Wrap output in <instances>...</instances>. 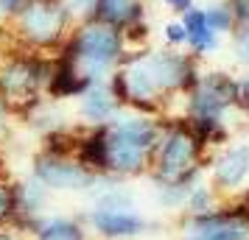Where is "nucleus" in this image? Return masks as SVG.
Masks as SVG:
<instances>
[{
	"mask_svg": "<svg viewBox=\"0 0 249 240\" xmlns=\"http://www.w3.org/2000/svg\"><path fill=\"white\" fill-rule=\"evenodd\" d=\"M104 128H107L109 176L124 179V182L137 179V176H148L151 154L157 148L160 131H162V117L121 109Z\"/></svg>",
	"mask_w": 249,
	"mask_h": 240,
	"instance_id": "1",
	"label": "nucleus"
},
{
	"mask_svg": "<svg viewBox=\"0 0 249 240\" xmlns=\"http://www.w3.org/2000/svg\"><path fill=\"white\" fill-rule=\"evenodd\" d=\"M207 157L210 151L193 134V128L188 126L182 114H162V131H160L157 148L151 154L148 179L151 182H182L193 187L204 179Z\"/></svg>",
	"mask_w": 249,
	"mask_h": 240,
	"instance_id": "2",
	"label": "nucleus"
},
{
	"mask_svg": "<svg viewBox=\"0 0 249 240\" xmlns=\"http://www.w3.org/2000/svg\"><path fill=\"white\" fill-rule=\"evenodd\" d=\"M126 50L129 48L118 28L98 23V20H84L73 25V31L53 56L68 62L81 79L95 84V81H107L109 73L121 67Z\"/></svg>",
	"mask_w": 249,
	"mask_h": 240,
	"instance_id": "3",
	"label": "nucleus"
},
{
	"mask_svg": "<svg viewBox=\"0 0 249 240\" xmlns=\"http://www.w3.org/2000/svg\"><path fill=\"white\" fill-rule=\"evenodd\" d=\"M53 70V53L9 48L0 59V98L14 120H23L45 101V87Z\"/></svg>",
	"mask_w": 249,
	"mask_h": 240,
	"instance_id": "4",
	"label": "nucleus"
},
{
	"mask_svg": "<svg viewBox=\"0 0 249 240\" xmlns=\"http://www.w3.org/2000/svg\"><path fill=\"white\" fill-rule=\"evenodd\" d=\"M6 25L12 36V48L56 53L76 23L70 17L65 0H25V6Z\"/></svg>",
	"mask_w": 249,
	"mask_h": 240,
	"instance_id": "5",
	"label": "nucleus"
},
{
	"mask_svg": "<svg viewBox=\"0 0 249 240\" xmlns=\"http://www.w3.org/2000/svg\"><path fill=\"white\" fill-rule=\"evenodd\" d=\"M238 76L227 70H202V79L188 95L179 98V114L185 120H227L235 112Z\"/></svg>",
	"mask_w": 249,
	"mask_h": 240,
	"instance_id": "6",
	"label": "nucleus"
},
{
	"mask_svg": "<svg viewBox=\"0 0 249 240\" xmlns=\"http://www.w3.org/2000/svg\"><path fill=\"white\" fill-rule=\"evenodd\" d=\"M179 240H249V215L235 198H227L204 215H182Z\"/></svg>",
	"mask_w": 249,
	"mask_h": 240,
	"instance_id": "7",
	"label": "nucleus"
},
{
	"mask_svg": "<svg viewBox=\"0 0 249 240\" xmlns=\"http://www.w3.org/2000/svg\"><path fill=\"white\" fill-rule=\"evenodd\" d=\"M204 179L221 198H235L249 184V143H227L224 148L210 151Z\"/></svg>",
	"mask_w": 249,
	"mask_h": 240,
	"instance_id": "8",
	"label": "nucleus"
},
{
	"mask_svg": "<svg viewBox=\"0 0 249 240\" xmlns=\"http://www.w3.org/2000/svg\"><path fill=\"white\" fill-rule=\"evenodd\" d=\"M81 224L87 226L90 235L101 240H135L148 232L160 229L157 221H148L137 209H104V207H90L81 212Z\"/></svg>",
	"mask_w": 249,
	"mask_h": 240,
	"instance_id": "9",
	"label": "nucleus"
},
{
	"mask_svg": "<svg viewBox=\"0 0 249 240\" xmlns=\"http://www.w3.org/2000/svg\"><path fill=\"white\" fill-rule=\"evenodd\" d=\"M31 176L51 193H90L98 179L84 171L73 157H48L39 151L31 160Z\"/></svg>",
	"mask_w": 249,
	"mask_h": 240,
	"instance_id": "10",
	"label": "nucleus"
},
{
	"mask_svg": "<svg viewBox=\"0 0 249 240\" xmlns=\"http://www.w3.org/2000/svg\"><path fill=\"white\" fill-rule=\"evenodd\" d=\"M121 112V106L115 103L112 92L107 90V81H95L76 98V117L81 128L92 126H107L115 114Z\"/></svg>",
	"mask_w": 249,
	"mask_h": 240,
	"instance_id": "11",
	"label": "nucleus"
},
{
	"mask_svg": "<svg viewBox=\"0 0 249 240\" xmlns=\"http://www.w3.org/2000/svg\"><path fill=\"white\" fill-rule=\"evenodd\" d=\"M73 160L92 176H109V154H107V128L92 126L81 128L76 137V148H73Z\"/></svg>",
	"mask_w": 249,
	"mask_h": 240,
	"instance_id": "12",
	"label": "nucleus"
},
{
	"mask_svg": "<svg viewBox=\"0 0 249 240\" xmlns=\"http://www.w3.org/2000/svg\"><path fill=\"white\" fill-rule=\"evenodd\" d=\"M179 23H182V28H185V50H188L191 56H196L202 62V59H207L213 50H218L221 36L210 31V25L204 20V12L199 6H193V9H188L185 14H179Z\"/></svg>",
	"mask_w": 249,
	"mask_h": 240,
	"instance_id": "13",
	"label": "nucleus"
},
{
	"mask_svg": "<svg viewBox=\"0 0 249 240\" xmlns=\"http://www.w3.org/2000/svg\"><path fill=\"white\" fill-rule=\"evenodd\" d=\"M28 240H90V232L76 215H56V212H45L31 224Z\"/></svg>",
	"mask_w": 249,
	"mask_h": 240,
	"instance_id": "14",
	"label": "nucleus"
},
{
	"mask_svg": "<svg viewBox=\"0 0 249 240\" xmlns=\"http://www.w3.org/2000/svg\"><path fill=\"white\" fill-rule=\"evenodd\" d=\"M146 9V0H95L90 20H98V23H107L118 31H124L140 20H148Z\"/></svg>",
	"mask_w": 249,
	"mask_h": 240,
	"instance_id": "15",
	"label": "nucleus"
},
{
	"mask_svg": "<svg viewBox=\"0 0 249 240\" xmlns=\"http://www.w3.org/2000/svg\"><path fill=\"white\" fill-rule=\"evenodd\" d=\"M87 87H90V81L81 79L68 62H62L59 56H53V70H51V79H48V87H45V98L48 101L59 103V101L79 98Z\"/></svg>",
	"mask_w": 249,
	"mask_h": 240,
	"instance_id": "16",
	"label": "nucleus"
},
{
	"mask_svg": "<svg viewBox=\"0 0 249 240\" xmlns=\"http://www.w3.org/2000/svg\"><path fill=\"white\" fill-rule=\"evenodd\" d=\"M20 123H25V126L31 128L36 137H45V134H53V131H62V128L70 126L68 114L59 109V103L56 101H48V98L36 106L34 112L25 114Z\"/></svg>",
	"mask_w": 249,
	"mask_h": 240,
	"instance_id": "17",
	"label": "nucleus"
},
{
	"mask_svg": "<svg viewBox=\"0 0 249 240\" xmlns=\"http://www.w3.org/2000/svg\"><path fill=\"white\" fill-rule=\"evenodd\" d=\"M227 198H221V195L213 190V184L207 182V179H202V182H196L188 190V195H185V207H182V215H204V212H210V209H215V207H221Z\"/></svg>",
	"mask_w": 249,
	"mask_h": 240,
	"instance_id": "18",
	"label": "nucleus"
},
{
	"mask_svg": "<svg viewBox=\"0 0 249 240\" xmlns=\"http://www.w3.org/2000/svg\"><path fill=\"white\" fill-rule=\"evenodd\" d=\"M76 137H79V126H68L62 131H53V134H45L39 137V154H48V157H73V148H76Z\"/></svg>",
	"mask_w": 249,
	"mask_h": 240,
	"instance_id": "19",
	"label": "nucleus"
},
{
	"mask_svg": "<svg viewBox=\"0 0 249 240\" xmlns=\"http://www.w3.org/2000/svg\"><path fill=\"white\" fill-rule=\"evenodd\" d=\"M188 190H191V187L182 184V182H154V201H157L162 209L182 212Z\"/></svg>",
	"mask_w": 249,
	"mask_h": 240,
	"instance_id": "20",
	"label": "nucleus"
},
{
	"mask_svg": "<svg viewBox=\"0 0 249 240\" xmlns=\"http://www.w3.org/2000/svg\"><path fill=\"white\" fill-rule=\"evenodd\" d=\"M204 20H207V25H210V31L218 36H230V31L235 28V17H232V12L227 9V3L221 0V3H210V6H204Z\"/></svg>",
	"mask_w": 249,
	"mask_h": 240,
	"instance_id": "21",
	"label": "nucleus"
},
{
	"mask_svg": "<svg viewBox=\"0 0 249 240\" xmlns=\"http://www.w3.org/2000/svg\"><path fill=\"white\" fill-rule=\"evenodd\" d=\"M230 53L238 67L249 70V23H235V28L230 31Z\"/></svg>",
	"mask_w": 249,
	"mask_h": 240,
	"instance_id": "22",
	"label": "nucleus"
},
{
	"mask_svg": "<svg viewBox=\"0 0 249 240\" xmlns=\"http://www.w3.org/2000/svg\"><path fill=\"white\" fill-rule=\"evenodd\" d=\"M17 215L14 204V184L9 176H0V226H9Z\"/></svg>",
	"mask_w": 249,
	"mask_h": 240,
	"instance_id": "23",
	"label": "nucleus"
},
{
	"mask_svg": "<svg viewBox=\"0 0 249 240\" xmlns=\"http://www.w3.org/2000/svg\"><path fill=\"white\" fill-rule=\"evenodd\" d=\"M121 34H124L126 48H148V42H151V25H148V20H140V23L124 28Z\"/></svg>",
	"mask_w": 249,
	"mask_h": 240,
	"instance_id": "24",
	"label": "nucleus"
},
{
	"mask_svg": "<svg viewBox=\"0 0 249 240\" xmlns=\"http://www.w3.org/2000/svg\"><path fill=\"white\" fill-rule=\"evenodd\" d=\"M107 90L112 92L115 103H118L121 109H126V106H129V87H126V79H124V70H121V67L107 76Z\"/></svg>",
	"mask_w": 249,
	"mask_h": 240,
	"instance_id": "25",
	"label": "nucleus"
},
{
	"mask_svg": "<svg viewBox=\"0 0 249 240\" xmlns=\"http://www.w3.org/2000/svg\"><path fill=\"white\" fill-rule=\"evenodd\" d=\"M162 39H165V48L185 50V28H182L179 20H171V23L162 25Z\"/></svg>",
	"mask_w": 249,
	"mask_h": 240,
	"instance_id": "26",
	"label": "nucleus"
},
{
	"mask_svg": "<svg viewBox=\"0 0 249 240\" xmlns=\"http://www.w3.org/2000/svg\"><path fill=\"white\" fill-rule=\"evenodd\" d=\"M235 112L241 117H249V70L238 76V98H235Z\"/></svg>",
	"mask_w": 249,
	"mask_h": 240,
	"instance_id": "27",
	"label": "nucleus"
},
{
	"mask_svg": "<svg viewBox=\"0 0 249 240\" xmlns=\"http://www.w3.org/2000/svg\"><path fill=\"white\" fill-rule=\"evenodd\" d=\"M25 6V0H0V23H12L14 14Z\"/></svg>",
	"mask_w": 249,
	"mask_h": 240,
	"instance_id": "28",
	"label": "nucleus"
},
{
	"mask_svg": "<svg viewBox=\"0 0 249 240\" xmlns=\"http://www.w3.org/2000/svg\"><path fill=\"white\" fill-rule=\"evenodd\" d=\"M224 3L232 12L235 23H249V0H224Z\"/></svg>",
	"mask_w": 249,
	"mask_h": 240,
	"instance_id": "29",
	"label": "nucleus"
},
{
	"mask_svg": "<svg viewBox=\"0 0 249 240\" xmlns=\"http://www.w3.org/2000/svg\"><path fill=\"white\" fill-rule=\"evenodd\" d=\"M12 112H9V106H6V101L0 98V143L3 140H9V134H12Z\"/></svg>",
	"mask_w": 249,
	"mask_h": 240,
	"instance_id": "30",
	"label": "nucleus"
},
{
	"mask_svg": "<svg viewBox=\"0 0 249 240\" xmlns=\"http://www.w3.org/2000/svg\"><path fill=\"white\" fill-rule=\"evenodd\" d=\"M165 6H168V12H174V14H185L188 9H193L196 6V0H162Z\"/></svg>",
	"mask_w": 249,
	"mask_h": 240,
	"instance_id": "31",
	"label": "nucleus"
},
{
	"mask_svg": "<svg viewBox=\"0 0 249 240\" xmlns=\"http://www.w3.org/2000/svg\"><path fill=\"white\" fill-rule=\"evenodd\" d=\"M0 240H28V238L20 235L14 226H0Z\"/></svg>",
	"mask_w": 249,
	"mask_h": 240,
	"instance_id": "32",
	"label": "nucleus"
}]
</instances>
